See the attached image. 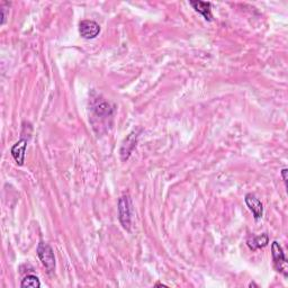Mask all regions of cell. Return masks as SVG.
<instances>
[{
	"label": "cell",
	"mask_w": 288,
	"mask_h": 288,
	"mask_svg": "<svg viewBox=\"0 0 288 288\" xmlns=\"http://www.w3.org/2000/svg\"><path fill=\"white\" fill-rule=\"evenodd\" d=\"M245 201L247 206H248L249 209L252 212L254 220L255 221L260 220L263 215V205L260 200L255 197L253 194H247Z\"/></svg>",
	"instance_id": "5b68a950"
},
{
	"label": "cell",
	"mask_w": 288,
	"mask_h": 288,
	"mask_svg": "<svg viewBox=\"0 0 288 288\" xmlns=\"http://www.w3.org/2000/svg\"><path fill=\"white\" fill-rule=\"evenodd\" d=\"M269 243V237L267 233H262L258 237H252L249 238L247 240V246L249 247L250 250L257 251L261 248H265V247Z\"/></svg>",
	"instance_id": "9c48e42d"
},
{
	"label": "cell",
	"mask_w": 288,
	"mask_h": 288,
	"mask_svg": "<svg viewBox=\"0 0 288 288\" xmlns=\"http://www.w3.org/2000/svg\"><path fill=\"white\" fill-rule=\"evenodd\" d=\"M113 112H114V109L106 101H101L94 107V113L97 117H109L112 116Z\"/></svg>",
	"instance_id": "30bf717a"
},
{
	"label": "cell",
	"mask_w": 288,
	"mask_h": 288,
	"mask_svg": "<svg viewBox=\"0 0 288 288\" xmlns=\"http://www.w3.org/2000/svg\"><path fill=\"white\" fill-rule=\"evenodd\" d=\"M189 5L192 6L197 13L203 15L206 20L212 22L213 15H212V3L207 1H201V0H196V1H189Z\"/></svg>",
	"instance_id": "ba28073f"
},
{
	"label": "cell",
	"mask_w": 288,
	"mask_h": 288,
	"mask_svg": "<svg viewBox=\"0 0 288 288\" xmlns=\"http://www.w3.org/2000/svg\"><path fill=\"white\" fill-rule=\"evenodd\" d=\"M271 253H273L274 267L278 273L283 274L287 277V259L285 257V252L277 241L271 243Z\"/></svg>",
	"instance_id": "3957f363"
},
{
	"label": "cell",
	"mask_w": 288,
	"mask_h": 288,
	"mask_svg": "<svg viewBox=\"0 0 288 288\" xmlns=\"http://www.w3.org/2000/svg\"><path fill=\"white\" fill-rule=\"evenodd\" d=\"M249 287H257V288H258L259 286H258V285H255L254 283H250V284H249Z\"/></svg>",
	"instance_id": "4fadbf2b"
},
{
	"label": "cell",
	"mask_w": 288,
	"mask_h": 288,
	"mask_svg": "<svg viewBox=\"0 0 288 288\" xmlns=\"http://www.w3.org/2000/svg\"><path fill=\"white\" fill-rule=\"evenodd\" d=\"M20 287L22 288H40L41 287V282L40 279L34 275H27L26 277H24V279L20 283Z\"/></svg>",
	"instance_id": "8fae6325"
},
{
	"label": "cell",
	"mask_w": 288,
	"mask_h": 288,
	"mask_svg": "<svg viewBox=\"0 0 288 288\" xmlns=\"http://www.w3.org/2000/svg\"><path fill=\"white\" fill-rule=\"evenodd\" d=\"M137 132H132L131 134H128L126 139L124 140L123 144H122V148H121V158L123 161H126L129 156H131V153L134 148L136 147V142H137Z\"/></svg>",
	"instance_id": "8992f818"
},
{
	"label": "cell",
	"mask_w": 288,
	"mask_h": 288,
	"mask_svg": "<svg viewBox=\"0 0 288 288\" xmlns=\"http://www.w3.org/2000/svg\"><path fill=\"white\" fill-rule=\"evenodd\" d=\"M27 149V140L26 139H20L17 143L13 145V148L10 150V153L15 161L17 162V165H23L24 161H25V152Z\"/></svg>",
	"instance_id": "52a82bcc"
},
{
	"label": "cell",
	"mask_w": 288,
	"mask_h": 288,
	"mask_svg": "<svg viewBox=\"0 0 288 288\" xmlns=\"http://www.w3.org/2000/svg\"><path fill=\"white\" fill-rule=\"evenodd\" d=\"M287 172H288V170L286 168H284L282 170V176H283V179L284 181H285V184L287 185Z\"/></svg>",
	"instance_id": "7c38bea8"
},
{
	"label": "cell",
	"mask_w": 288,
	"mask_h": 288,
	"mask_svg": "<svg viewBox=\"0 0 288 288\" xmlns=\"http://www.w3.org/2000/svg\"><path fill=\"white\" fill-rule=\"evenodd\" d=\"M38 255L42 265L45 267L47 274H52L55 269V255L50 245L41 241L38 246Z\"/></svg>",
	"instance_id": "7a4b0ae2"
},
{
	"label": "cell",
	"mask_w": 288,
	"mask_h": 288,
	"mask_svg": "<svg viewBox=\"0 0 288 288\" xmlns=\"http://www.w3.org/2000/svg\"><path fill=\"white\" fill-rule=\"evenodd\" d=\"M133 204L128 195L122 196L119 201V220L126 231H131Z\"/></svg>",
	"instance_id": "6da1fadb"
},
{
	"label": "cell",
	"mask_w": 288,
	"mask_h": 288,
	"mask_svg": "<svg viewBox=\"0 0 288 288\" xmlns=\"http://www.w3.org/2000/svg\"><path fill=\"white\" fill-rule=\"evenodd\" d=\"M79 33L84 40L96 39L100 33V26L94 20H82L79 24Z\"/></svg>",
	"instance_id": "277c9868"
}]
</instances>
